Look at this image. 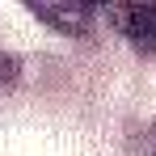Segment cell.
Here are the masks:
<instances>
[{
	"label": "cell",
	"mask_w": 156,
	"mask_h": 156,
	"mask_svg": "<svg viewBox=\"0 0 156 156\" xmlns=\"http://www.w3.org/2000/svg\"><path fill=\"white\" fill-rule=\"evenodd\" d=\"M110 21L135 51L156 55V0H122L110 4Z\"/></svg>",
	"instance_id": "1"
},
{
	"label": "cell",
	"mask_w": 156,
	"mask_h": 156,
	"mask_svg": "<svg viewBox=\"0 0 156 156\" xmlns=\"http://www.w3.org/2000/svg\"><path fill=\"white\" fill-rule=\"evenodd\" d=\"M26 9L38 21L55 26L59 34H72V38H84L93 30V4L89 0H30Z\"/></svg>",
	"instance_id": "2"
},
{
	"label": "cell",
	"mask_w": 156,
	"mask_h": 156,
	"mask_svg": "<svg viewBox=\"0 0 156 156\" xmlns=\"http://www.w3.org/2000/svg\"><path fill=\"white\" fill-rule=\"evenodd\" d=\"M131 156H156V127H148V131H139V135H135Z\"/></svg>",
	"instance_id": "3"
}]
</instances>
